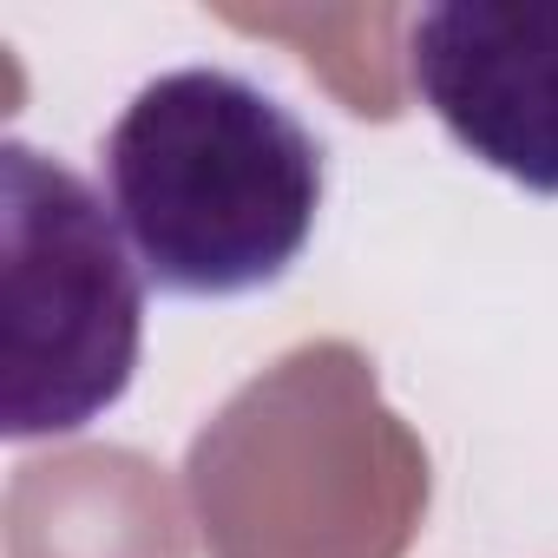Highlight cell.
Wrapping results in <instances>:
<instances>
[{
    "label": "cell",
    "instance_id": "6da1fadb",
    "mask_svg": "<svg viewBox=\"0 0 558 558\" xmlns=\"http://www.w3.org/2000/svg\"><path fill=\"white\" fill-rule=\"evenodd\" d=\"M99 171L145 283L184 303L276 290L329 197L323 138L236 66L145 80L99 145Z\"/></svg>",
    "mask_w": 558,
    "mask_h": 558
},
{
    "label": "cell",
    "instance_id": "7a4b0ae2",
    "mask_svg": "<svg viewBox=\"0 0 558 558\" xmlns=\"http://www.w3.org/2000/svg\"><path fill=\"white\" fill-rule=\"evenodd\" d=\"M0 243H8L0 434H80L132 388L145 342V269L112 204L27 138L0 145Z\"/></svg>",
    "mask_w": 558,
    "mask_h": 558
},
{
    "label": "cell",
    "instance_id": "3957f363",
    "mask_svg": "<svg viewBox=\"0 0 558 558\" xmlns=\"http://www.w3.org/2000/svg\"><path fill=\"white\" fill-rule=\"evenodd\" d=\"M408 86L473 165L558 197V8H421Z\"/></svg>",
    "mask_w": 558,
    "mask_h": 558
}]
</instances>
